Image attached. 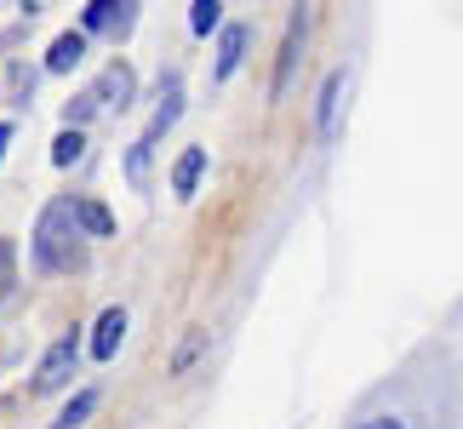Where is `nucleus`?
I'll use <instances>...</instances> for the list:
<instances>
[{"label": "nucleus", "instance_id": "nucleus-17", "mask_svg": "<svg viewBox=\"0 0 463 429\" xmlns=\"http://www.w3.org/2000/svg\"><path fill=\"white\" fill-rule=\"evenodd\" d=\"M98 115V103H92V92H80L75 103H69V132H80V120H92Z\"/></svg>", "mask_w": 463, "mask_h": 429}, {"label": "nucleus", "instance_id": "nucleus-12", "mask_svg": "<svg viewBox=\"0 0 463 429\" xmlns=\"http://www.w3.org/2000/svg\"><path fill=\"white\" fill-rule=\"evenodd\" d=\"M80 52H86V34H80V29H69V34H58V41L46 46V69H52V75H63V69H75V63H80Z\"/></svg>", "mask_w": 463, "mask_h": 429}, {"label": "nucleus", "instance_id": "nucleus-1", "mask_svg": "<svg viewBox=\"0 0 463 429\" xmlns=\"http://www.w3.org/2000/svg\"><path fill=\"white\" fill-rule=\"evenodd\" d=\"M75 355H80V338L75 332H63L58 344H52L46 355H41V367H34V396H52V389H63L69 384V372H75Z\"/></svg>", "mask_w": 463, "mask_h": 429}, {"label": "nucleus", "instance_id": "nucleus-10", "mask_svg": "<svg viewBox=\"0 0 463 429\" xmlns=\"http://www.w3.org/2000/svg\"><path fill=\"white\" fill-rule=\"evenodd\" d=\"M241 52H246V29L241 24H223V34H218V63H212V69H218V81H229L241 69Z\"/></svg>", "mask_w": 463, "mask_h": 429}, {"label": "nucleus", "instance_id": "nucleus-13", "mask_svg": "<svg viewBox=\"0 0 463 429\" xmlns=\"http://www.w3.org/2000/svg\"><path fill=\"white\" fill-rule=\"evenodd\" d=\"M337 98H344V75H326V86H320V138H332L337 127Z\"/></svg>", "mask_w": 463, "mask_h": 429}, {"label": "nucleus", "instance_id": "nucleus-3", "mask_svg": "<svg viewBox=\"0 0 463 429\" xmlns=\"http://www.w3.org/2000/svg\"><path fill=\"white\" fill-rule=\"evenodd\" d=\"M132 92H137L132 69H127V63H109V69L98 75V92H92V103H98V110H127V103H132Z\"/></svg>", "mask_w": 463, "mask_h": 429}, {"label": "nucleus", "instance_id": "nucleus-18", "mask_svg": "<svg viewBox=\"0 0 463 429\" xmlns=\"http://www.w3.org/2000/svg\"><path fill=\"white\" fill-rule=\"evenodd\" d=\"M354 429H406L401 418H372V424H354Z\"/></svg>", "mask_w": 463, "mask_h": 429}, {"label": "nucleus", "instance_id": "nucleus-7", "mask_svg": "<svg viewBox=\"0 0 463 429\" xmlns=\"http://www.w3.org/2000/svg\"><path fill=\"white\" fill-rule=\"evenodd\" d=\"M304 29H309V6L298 12V24L287 34V46H280V63H275V86H269V98L287 92V81H292V69H298V52H304Z\"/></svg>", "mask_w": 463, "mask_h": 429}, {"label": "nucleus", "instance_id": "nucleus-2", "mask_svg": "<svg viewBox=\"0 0 463 429\" xmlns=\"http://www.w3.org/2000/svg\"><path fill=\"white\" fill-rule=\"evenodd\" d=\"M58 241H69V206H46L41 212V229H34V270H63V258H58Z\"/></svg>", "mask_w": 463, "mask_h": 429}, {"label": "nucleus", "instance_id": "nucleus-11", "mask_svg": "<svg viewBox=\"0 0 463 429\" xmlns=\"http://www.w3.org/2000/svg\"><path fill=\"white\" fill-rule=\"evenodd\" d=\"M206 349H212V338H206L201 327H189L184 338H177V349H172V378H189V367L201 361Z\"/></svg>", "mask_w": 463, "mask_h": 429}, {"label": "nucleus", "instance_id": "nucleus-6", "mask_svg": "<svg viewBox=\"0 0 463 429\" xmlns=\"http://www.w3.org/2000/svg\"><path fill=\"white\" fill-rule=\"evenodd\" d=\"M120 338H127V310L109 303V310L98 315V327H92V355H98V361H109V355L120 349Z\"/></svg>", "mask_w": 463, "mask_h": 429}, {"label": "nucleus", "instance_id": "nucleus-5", "mask_svg": "<svg viewBox=\"0 0 463 429\" xmlns=\"http://www.w3.org/2000/svg\"><path fill=\"white\" fill-rule=\"evenodd\" d=\"M69 224H80L86 235H98V241H109L115 235V212L92 201V195H80V201H69Z\"/></svg>", "mask_w": 463, "mask_h": 429}, {"label": "nucleus", "instance_id": "nucleus-4", "mask_svg": "<svg viewBox=\"0 0 463 429\" xmlns=\"http://www.w3.org/2000/svg\"><path fill=\"white\" fill-rule=\"evenodd\" d=\"M132 12L137 6H127V0H92L86 6V17H80V34H103V29H132Z\"/></svg>", "mask_w": 463, "mask_h": 429}, {"label": "nucleus", "instance_id": "nucleus-8", "mask_svg": "<svg viewBox=\"0 0 463 429\" xmlns=\"http://www.w3.org/2000/svg\"><path fill=\"white\" fill-rule=\"evenodd\" d=\"M177 115H184V86H177V81L166 75V92H160V110H155V120L144 127V143H149V149H155V138H166V127H172Z\"/></svg>", "mask_w": 463, "mask_h": 429}, {"label": "nucleus", "instance_id": "nucleus-16", "mask_svg": "<svg viewBox=\"0 0 463 429\" xmlns=\"http://www.w3.org/2000/svg\"><path fill=\"white\" fill-rule=\"evenodd\" d=\"M218 24H223V6H218V0H194V6H189V29L194 34H212Z\"/></svg>", "mask_w": 463, "mask_h": 429}, {"label": "nucleus", "instance_id": "nucleus-9", "mask_svg": "<svg viewBox=\"0 0 463 429\" xmlns=\"http://www.w3.org/2000/svg\"><path fill=\"white\" fill-rule=\"evenodd\" d=\"M201 172H206V149L194 143V149H184V155L172 160V195H184V201H189L194 184H201Z\"/></svg>", "mask_w": 463, "mask_h": 429}, {"label": "nucleus", "instance_id": "nucleus-14", "mask_svg": "<svg viewBox=\"0 0 463 429\" xmlns=\"http://www.w3.org/2000/svg\"><path fill=\"white\" fill-rule=\"evenodd\" d=\"M92 413H98V389H80V396H75V401L63 406V418H58V429H80V424L92 418Z\"/></svg>", "mask_w": 463, "mask_h": 429}, {"label": "nucleus", "instance_id": "nucleus-15", "mask_svg": "<svg viewBox=\"0 0 463 429\" xmlns=\"http://www.w3.org/2000/svg\"><path fill=\"white\" fill-rule=\"evenodd\" d=\"M80 155H86V138L80 132H58V138H52V167H75Z\"/></svg>", "mask_w": 463, "mask_h": 429}, {"label": "nucleus", "instance_id": "nucleus-19", "mask_svg": "<svg viewBox=\"0 0 463 429\" xmlns=\"http://www.w3.org/2000/svg\"><path fill=\"white\" fill-rule=\"evenodd\" d=\"M6 149H12V120H0V160H6Z\"/></svg>", "mask_w": 463, "mask_h": 429}]
</instances>
